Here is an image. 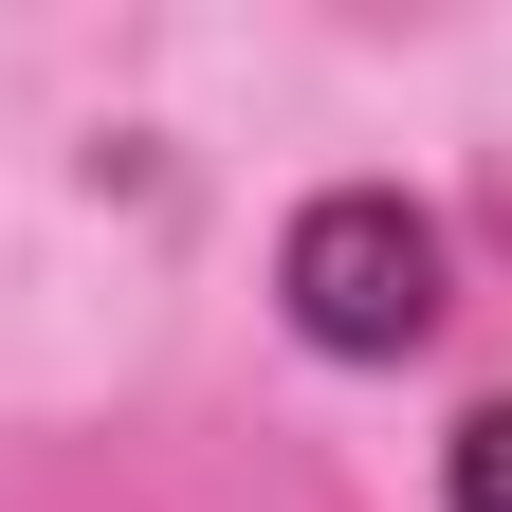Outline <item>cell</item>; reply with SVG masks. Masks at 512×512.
<instances>
[{
	"mask_svg": "<svg viewBox=\"0 0 512 512\" xmlns=\"http://www.w3.org/2000/svg\"><path fill=\"white\" fill-rule=\"evenodd\" d=\"M275 293H293V330H311V348L384 366V348H421V330H439V238L384 202V183H330V202L275 238Z\"/></svg>",
	"mask_w": 512,
	"mask_h": 512,
	"instance_id": "obj_1",
	"label": "cell"
},
{
	"mask_svg": "<svg viewBox=\"0 0 512 512\" xmlns=\"http://www.w3.org/2000/svg\"><path fill=\"white\" fill-rule=\"evenodd\" d=\"M458 512H512V403L458 421Z\"/></svg>",
	"mask_w": 512,
	"mask_h": 512,
	"instance_id": "obj_2",
	"label": "cell"
}]
</instances>
